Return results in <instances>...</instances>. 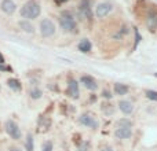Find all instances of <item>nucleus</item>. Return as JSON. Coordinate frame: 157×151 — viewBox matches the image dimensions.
I'll list each match as a JSON object with an SVG mask.
<instances>
[{
    "instance_id": "1",
    "label": "nucleus",
    "mask_w": 157,
    "mask_h": 151,
    "mask_svg": "<svg viewBox=\"0 0 157 151\" xmlns=\"http://www.w3.org/2000/svg\"><path fill=\"white\" fill-rule=\"evenodd\" d=\"M40 13H41L40 4L37 2H35V0H29L21 8V17L25 19H35L40 15Z\"/></svg>"
},
{
    "instance_id": "2",
    "label": "nucleus",
    "mask_w": 157,
    "mask_h": 151,
    "mask_svg": "<svg viewBox=\"0 0 157 151\" xmlns=\"http://www.w3.org/2000/svg\"><path fill=\"white\" fill-rule=\"evenodd\" d=\"M59 25L65 32H76V21L69 11H63L59 18Z\"/></svg>"
},
{
    "instance_id": "3",
    "label": "nucleus",
    "mask_w": 157,
    "mask_h": 151,
    "mask_svg": "<svg viewBox=\"0 0 157 151\" xmlns=\"http://www.w3.org/2000/svg\"><path fill=\"white\" fill-rule=\"evenodd\" d=\"M4 127H6V132H7V135L10 136L11 139H14V140L21 139V136H22L21 129H19L18 124H17L14 120H7Z\"/></svg>"
},
{
    "instance_id": "4",
    "label": "nucleus",
    "mask_w": 157,
    "mask_h": 151,
    "mask_svg": "<svg viewBox=\"0 0 157 151\" xmlns=\"http://www.w3.org/2000/svg\"><path fill=\"white\" fill-rule=\"evenodd\" d=\"M55 33V25L51 19H43L40 22V35L43 37H51Z\"/></svg>"
},
{
    "instance_id": "5",
    "label": "nucleus",
    "mask_w": 157,
    "mask_h": 151,
    "mask_svg": "<svg viewBox=\"0 0 157 151\" xmlns=\"http://www.w3.org/2000/svg\"><path fill=\"white\" fill-rule=\"evenodd\" d=\"M112 10H113V6H112V3L103 2V3H99V4H98L95 14H97L98 18H105V17L108 15V14L110 13Z\"/></svg>"
},
{
    "instance_id": "6",
    "label": "nucleus",
    "mask_w": 157,
    "mask_h": 151,
    "mask_svg": "<svg viewBox=\"0 0 157 151\" xmlns=\"http://www.w3.org/2000/svg\"><path fill=\"white\" fill-rule=\"evenodd\" d=\"M78 121H80V124L84 125V127L92 128V129H97L98 128V121L95 120L94 116H91V114H83V116L78 118Z\"/></svg>"
},
{
    "instance_id": "7",
    "label": "nucleus",
    "mask_w": 157,
    "mask_h": 151,
    "mask_svg": "<svg viewBox=\"0 0 157 151\" xmlns=\"http://www.w3.org/2000/svg\"><path fill=\"white\" fill-rule=\"evenodd\" d=\"M0 8H2V11L4 14H14L17 10V4L13 2V0H3L2 4H0Z\"/></svg>"
},
{
    "instance_id": "8",
    "label": "nucleus",
    "mask_w": 157,
    "mask_h": 151,
    "mask_svg": "<svg viewBox=\"0 0 157 151\" xmlns=\"http://www.w3.org/2000/svg\"><path fill=\"white\" fill-rule=\"evenodd\" d=\"M78 10H80L81 17L91 18V4H90V0H81Z\"/></svg>"
},
{
    "instance_id": "9",
    "label": "nucleus",
    "mask_w": 157,
    "mask_h": 151,
    "mask_svg": "<svg viewBox=\"0 0 157 151\" xmlns=\"http://www.w3.org/2000/svg\"><path fill=\"white\" fill-rule=\"evenodd\" d=\"M146 26L150 32H155L156 28H157V14L150 11L147 14V18H146Z\"/></svg>"
},
{
    "instance_id": "10",
    "label": "nucleus",
    "mask_w": 157,
    "mask_h": 151,
    "mask_svg": "<svg viewBox=\"0 0 157 151\" xmlns=\"http://www.w3.org/2000/svg\"><path fill=\"white\" fill-rule=\"evenodd\" d=\"M68 94H69V96H72L73 99H77L78 95H80V92H78V84H77V81H76V80H73V78H72V80L69 81Z\"/></svg>"
},
{
    "instance_id": "11",
    "label": "nucleus",
    "mask_w": 157,
    "mask_h": 151,
    "mask_svg": "<svg viewBox=\"0 0 157 151\" xmlns=\"http://www.w3.org/2000/svg\"><path fill=\"white\" fill-rule=\"evenodd\" d=\"M114 136L117 139H130L132 136V132H131V128H117L114 131Z\"/></svg>"
},
{
    "instance_id": "12",
    "label": "nucleus",
    "mask_w": 157,
    "mask_h": 151,
    "mask_svg": "<svg viewBox=\"0 0 157 151\" xmlns=\"http://www.w3.org/2000/svg\"><path fill=\"white\" fill-rule=\"evenodd\" d=\"M80 83L83 84L86 88L88 89H92V91H95L97 89V83H95V80L92 77H90V76H83V77L80 78Z\"/></svg>"
},
{
    "instance_id": "13",
    "label": "nucleus",
    "mask_w": 157,
    "mask_h": 151,
    "mask_svg": "<svg viewBox=\"0 0 157 151\" xmlns=\"http://www.w3.org/2000/svg\"><path fill=\"white\" fill-rule=\"evenodd\" d=\"M119 107H120V110L125 114V116L131 114L132 113V110H134V106H132V103H131L130 100H121V102L119 103Z\"/></svg>"
},
{
    "instance_id": "14",
    "label": "nucleus",
    "mask_w": 157,
    "mask_h": 151,
    "mask_svg": "<svg viewBox=\"0 0 157 151\" xmlns=\"http://www.w3.org/2000/svg\"><path fill=\"white\" fill-rule=\"evenodd\" d=\"M7 85H8V88L14 89V91H21V89H22L21 83H19V80H17V78H8V80H7Z\"/></svg>"
},
{
    "instance_id": "15",
    "label": "nucleus",
    "mask_w": 157,
    "mask_h": 151,
    "mask_svg": "<svg viewBox=\"0 0 157 151\" xmlns=\"http://www.w3.org/2000/svg\"><path fill=\"white\" fill-rule=\"evenodd\" d=\"M128 92V87L124 85V84H120V83H116L114 84V94L116 95H120V96H123V95H125Z\"/></svg>"
},
{
    "instance_id": "16",
    "label": "nucleus",
    "mask_w": 157,
    "mask_h": 151,
    "mask_svg": "<svg viewBox=\"0 0 157 151\" xmlns=\"http://www.w3.org/2000/svg\"><path fill=\"white\" fill-rule=\"evenodd\" d=\"M19 28H21L24 32H26V33H33L35 32V28H33V25L30 24L29 21H19Z\"/></svg>"
},
{
    "instance_id": "17",
    "label": "nucleus",
    "mask_w": 157,
    "mask_h": 151,
    "mask_svg": "<svg viewBox=\"0 0 157 151\" xmlns=\"http://www.w3.org/2000/svg\"><path fill=\"white\" fill-rule=\"evenodd\" d=\"M78 50H80L81 52H84V54H87V52L91 51V43H90L87 39H83V40L78 43Z\"/></svg>"
},
{
    "instance_id": "18",
    "label": "nucleus",
    "mask_w": 157,
    "mask_h": 151,
    "mask_svg": "<svg viewBox=\"0 0 157 151\" xmlns=\"http://www.w3.org/2000/svg\"><path fill=\"white\" fill-rule=\"evenodd\" d=\"M33 149H35V144H33V136H32V133H28L26 140H25V150L33 151Z\"/></svg>"
},
{
    "instance_id": "19",
    "label": "nucleus",
    "mask_w": 157,
    "mask_h": 151,
    "mask_svg": "<svg viewBox=\"0 0 157 151\" xmlns=\"http://www.w3.org/2000/svg\"><path fill=\"white\" fill-rule=\"evenodd\" d=\"M131 121L130 120H127V118H121V120H119V121L116 122V127L117 128H131Z\"/></svg>"
},
{
    "instance_id": "20",
    "label": "nucleus",
    "mask_w": 157,
    "mask_h": 151,
    "mask_svg": "<svg viewBox=\"0 0 157 151\" xmlns=\"http://www.w3.org/2000/svg\"><path fill=\"white\" fill-rule=\"evenodd\" d=\"M29 95H30V98H32V99H40L43 94H41V91L39 88H33V89H30Z\"/></svg>"
},
{
    "instance_id": "21",
    "label": "nucleus",
    "mask_w": 157,
    "mask_h": 151,
    "mask_svg": "<svg viewBox=\"0 0 157 151\" xmlns=\"http://www.w3.org/2000/svg\"><path fill=\"white\" fill-rule=\"evenodd\" d=\"M146 96L150 100H157V91H152V89H147L146 91Z\"/></svg>"
},
{
    "instance_id": "22",
    "label": "nucleus",
    "mask_w": 157,
    "mask_h": 151,
    "mask_svg": "<svg viewBox=\"0 0 157 151\" xmlns=\"http://www.w3.org/2000/svg\"><path fill=\"white\" fill-rule=\"evenodd\" d=\"M78 151H90V143L83 142V143H81V146L78 147Z\"/></svg>"
},
{
    "instance_id": "23",
    "label": "nucleus",
    "mask_w": 157,
    "mask_h": 151,
    "mask_svg": "<svg viewBox=\"0 0 157 151\" xmlns=\"http://www.w3.org/2000/svg\"><path fill=\"white\" fill-rule=\"evenodd\" d=\"M43 151H52V143L51 142H46V143H44Z\"/></svg>"
},
{
    "instance_id": "24",
    "label": "nucleus",
    "mask_w": 157,
    "mask_h": 151,
    "mask_svg": "<svg viewBox=\"0 0 157 151\" xmlns=\"http://www.w3.org/2000/svg\"><path fill=\"white\" fill-rule=\"evenodd\" d=\"M0 72H11L10 66H6L4 63H0Z\"/></svg>"
},
{
    "instance_id": "25",
    "label": "nucleus",
    "mask_w": 157,
    "mask_h": 151,
    "mask_svg": "<svg viewBox=\"0 0 157 151\" xmlns=\"http://www.w3.org/2000/svg\"><path fill=\"white\" fill-rule=\"evenodd\" d=\"M141 41V35H139V32L135 29V47L138 46V43Z\"/></svg>"
},
{
    "instance_id": "26",
    "label": "nucleus",
    "mask_w": 157,
    "mask_h": 151,
    "mask_svg": "<svg viewBox=\"0 0 157 151\" xmlns=\"http://www.w3.org/2000/svg\"><path fill=\"white\" fill-rule=\"evenodd\" d=\"M102 96L106 98V99H110L112 95H110V92H109V91H103V92H102Z\"/></svg>"
},
{
    "instance_id": "27",
    "label": "nucleus",
    "mask_w": 157,
    "mask_h": 151,
    "mask_svg": "<svg viewBox=\"0 0 157 151\" xmlns=\"http://www.w3.org/2000/svg\"><path fill=\"white\" fill-rule=\"evenodd\" d=\"M8 151H22L19 147H15V146H11L10 149H8Z\"/></svg>"
},
{
    "instance_id": "28",
    "label": "nucleus",
    "mask_w": 157,
    "mask_h": 151,
    "mask_svg": "<svg viewBox=\"0 0 157 151\" xmlns=\"http://www.w3.org/2000/svg\"><path fill=\"white\" fill-rule=\"evenodd\" d=\"M0 63H6V59H4V57L2 55V52H0Z\"/></svg>"
},
{
    "instance_id": "29",
    "label": "nucleus",
    "mask_w": 157,
    "mask_h": 151,
    "mask_svg": "<svg viewBox=\"0 0 157 151\" xmlns=\"http://www.w3.org/2000/svg\"><path fill=\"white\" fill-rule=\"evenodd\" d=\"M101 151H113L110 149V147H106V149H103V150H101Z\"/></svg>"
},
{
    "instance_id": "30",
    "label": "nucleus",
    "mask_w": 157,
    "mask_h": 151,
    "mask_svg": "<svg viewBox=\"0 0 157 151\" xmlns=\"http://www.w3.org/2000/svg\"><path fill=\"white\" fill-rule=\"evenodd\" d=\"M59 3H63V2H68V0H58Z\"/></svg>"
}]
</instances>
